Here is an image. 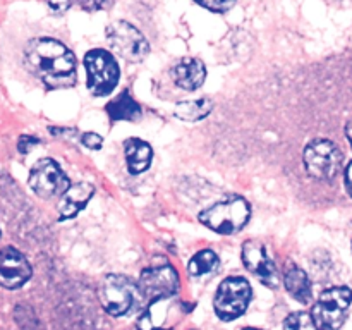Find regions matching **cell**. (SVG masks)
<instances>
[{"mask_svg":"<svg viewBox=\"0 0 352 330\" xmlns=\"http://www.w3.org/2000/svg\"><path fill=\"white\" fill-rule=\"evenodd\" d=\"M24 62L48 88H71L76 82L74 54L55 38H34L24 48Z\"/></svg>","mask_w":352,"mask_h":330,"instance_id":"cell-1","label":"cell"},{"mask_svg":"<svg viewBox=\"0 0 352 330\" xmlns=\"http://www.w3.org/2000/svg\"><path fill=\"white\" fill-rule=\"evenodd\" d=\"M251 217L250 203L241 196H229L199 213V220L219 234L239 232Z\"/></svg>","mask_w":352,"mask_h":330,"instance_id":"cell-2","label":"cell"},{"mask_svg":"<svg viewBox=\"0 0 352 330\" xmlns=\"http://www.w3.org/2000/svg\"><path fill=\"white\" fill-rule=\"evenodd\" d=\"M352 305V291L346 285L330 287L313 305L311 320L316 330H339L344 325Z\"/></svg>","mask_w":352,"mask_h":330,"instance_id":"cell-3","label":"cell"},{"mask_svg":"<svg viewBox=\"0 0 352 330\" xmlns=\"http://www.w3.org/2000/svg\"><path fill=\"white\" fill-rule=\"evenodd\" d=\"M100 301L107 313L112 316H122L136 308L141 296L140 287L127 275L110 274L100 284Z\"/></svg>","mask_w":352,"mask_h":330,"instance_id":"cell-4","label":"cell"},{"mask_svg":"<svg viewBox=\"0 0 352 330\" xmlns=\"http://www.w3.org/2000/svg\"><path fill=\"white\" fill-rule=\"evenodd\" d=\"M88 89L93 96H107L119 81V67L112 55L103 48L89 50L85 57Z\"/></svg>","mask_w":352,"mask_h":330,"instance_id":"cell-5","label":"cell"},{"mask_svg":"<svg viewBox=\"0 0 352 330\" xmlns=\"http://www.w3.org/2000/svg\"><path fill=\"white\" fill-rule=\"evenodd\" d=\"M251 285L243 277H229L219 285L215 299H213V308L217 316L223 322H230L243 315L248 309L251 301Z\"/></svg>","mask_w":352,"mask_h":330,"instance_id":"cell-6","label":"cell"},{"mask_svg":"<svg viewBox=\"0 0 352 330\" xmlns=\"http://www.w3.org/2000/svg\"><path fill=\"white\" fill-rule=\"evenodd\" d=\"M107 41L117 55L127 62H141L150 52L146 38L127 21H113L105 30Z\"/></svg>","mask_w":352,"mask_h":330,"instance_id":"cell-7","label":"cell"},{"mask_svg":"<svg viewBox=\"0 0 352 330\" xmlns=\"http://www.w3.org/2000/svg\"><path fill=\"white\" fill-rule=\"evenodd\" d=\"M305 167L311 177L329 181L340 172L342 151L330 140L311 141L305 150Z\"/></svg>","mask_w":352,"mask_h":330,"instance_id":"cell-8","label":"cell"},{"mask_svg":"<svg viewBox=\"0 0 352 330\" xmlns=\"http://www.w3.org/2000/svg\"><path fill=\"white\" fill-rule=\"evenodd\" d=\"M143 298L158 299L175 296L179 289V275L175 268L167 260L155 261L150 267L144 268L138 282Z\"/></svg>","mask_w":352,"mask_h":330,"instance_id":"cell-9","label":"cell"},{"mask_svg":"<svg viewBox=\"0 0 352 330\" xmlns=\"http://www.w3.org/2000/svg\"><path fill=\"white\" fill-rule=\"evenodd\" d=\"M189 311L184 301H175L174 296L151 299L150 306L144 309L138 320L140 330H170L181 322L182 316Z\"/></svg>","mask_w":352,"mask_h":330,"instance_id":"cell-10","label":"cell"},{"mask_svg":"<svg viewBox=\"0 0 352 330\" xmlns=\"http://www.w3.org/2000/svg\"><path fill=\"white\" fill-rule=\"evenodd\" d=\"M30 186L43 199L60 196L69 188V179L60 165L52 158H41L30 172Z\"/></svg>","mask_w":352,"mask_h":330,"instance_id":"cell-11","label":"cell"},{"mask_svg":"<svg viewBox=\"0 0 352 330\" xmlns=\"http://www.w3.org/2000/svg\"><path fill=\"white\" fill-rule=\"evenodd\" d=\"M243 263L253 275H256L261 284L275 289L278 285V274L274 261L270 260L267 253V248L263 243L256 239H250L243 244Z\"/></svg>","mask_w":352,"mask_h":330,"instance_id":"cell-12","label":"cell"},{"mask_svg":"<svg viewBox=\"0 0 352 330\" xmlns=\"http://www.w3.org/2000/svg\"><path fill=\"white\" fill-rule=\"evenodd\" d=\"M31 277V267L26 256L16 248L7 246L0 251V285L6 289H17Z\"/></svg>","mask_w":352,"mask_h":330,"instance_id":"cell-13","label":"cell"},{"mask_svg":"<svg viewBox=\"0 0 352 330\" xmlns=\"http://www.w3.org/2000/svg\"><path fill=\"white\" fill-rule=\"evenodd\" d=\"M170 76L179 88L195 91V89L201 88L203 82H205L206 67L199 58L186 57L172 67Z\"/></svg>","mask_w":352,"mask_h":330,"instance_id":"cell-14","label":"cell"},{"mask_svg":"<svg viewBox=\"0 0 352 330\" xmlns=\"http://www.w3.org/2000/svg\"><path fill=\"white\" fill-rule=\"evenodd\" d=\"M95 192V188L89 182H76V184L69 186L64 192L60 195V201H58V213H60V219H72V217L78 215L82 208H85L86 203L89 201V198Z\"/></svg>","mask_w":352,"mask_h":330,"instance_id":"cell-15","label":"cell"},{"mask_svg":"<svg viewBox=\"0 0 352 330\" xmlns=\"http://www.w3.org/2000/svg\"><path fill=\"white\" fill-rule=\"evenodd\" d=\"M124 151H126L127 168L131 174H141L151 165L153 150L146 141L140 138H127L124 141Z\"/></svg>","mask_w":352,"mask_h":330,"instance_id":"cell-16","label":"cell"},{"mask_svg":"<svg viewBox=\"0 0 352 330\" xmlns=\"http://www.w3.org/2000/svg\"><path fill=\"white\" fill-rule=\"evenodd\" d=\"M107 113H109L110 120H140L141 117V107L133 96L129 95V91H122L120 95H117L116 98L110 100L105 107Z\"/></svg>","mask_w":352,"mask_h":330,"instance_id":"cell-17","label":"cell"},{"mask_svg":"<svg viewBox=\"0 0 352 330\" xmlns=\"http://www.w3.org/2000/svg\"><path fill=\"white\" fill-rule=\"evenodd\" d=\"M285 289H287L289 294L296 299V301L302 302V305H308L311 302L313 291H311V282L309 277L306 275L305 270L298 267H292L291 270L285 274Z\"/></svg>","mask_w":352,"mask_h":330,"instance_id":"cell-18","label":"cell"},{"mask_svg":"<svg viewBox=\"0 0 352 330\" xmlns=\"http://www.w3.org/2000/svg\"><path fill=\"white\" fill-rule=\"evenodd\" d=\"M213 107H215L213 100L203 96V98L198 100H189V102L177 103L174 110V116L177 119L184 120V122H198V120L205 119L206 116L212 113Z\"/></svg>","mask_w":352,"mask_h":330,"instance_id":"cell-19","label":"cell"},{"mask_svg":"<svg viewBox=\"0 0 352 330\" xmlns=\"http://www.w3.org/2000/svg\"><path fill=\"white\" fill-rule=\"evenodd\" d=\"M217 265H219L217 253H213L212 250H203L191 258L188 265V272L192 277H201V275H206L215 270Z\"/></svg>","mask_w":352,"mask_h":330,"instance_id":"cell-20","label":"cell"},{"mask_svg":"<svg viewBox=\"0 0 352 330\" xmlns=\"http://www.w3.org/2000/svg\"><path fill=\"white\" fill-rule=\"evenodd\" d=\"M284 330H316L315 323H313L311 315L305 311L291 313L287 318L284 320Z\"/></svg>","mask_w":352,"mask_h":330,"instance_id":"cell-21","label":"cell"},{"mask_svg":"<svg viewBox=\"0 0 352 330\" xmlns=\"http://www.w3.org/2000/svg\"><path fill=\"white\" fill-rule=\"evenodd\" d=\"M195 2L206 10H212V12L217 14H226L236 6L237 0H195Z\"/></svg>","mask_w":352,"mask_h":330,"instance_id":"cell-22","label":"cell"},{"mask_svg":"<svg viewBox=\"0 0 352 330\" xmlns=\"http://www.w3.org/2000/svg\"><path fill=\"white\" fill-rule=\"evenodd\" d=\"M74 2L86 12H98V10L110 9L113 0H74Z\"/></svg>","mask_w":352,"mask_h":330,"instance_id":"cell-23","label":"cell"},{"mask_svg":"<svg viewBox=\"0 0 352 330\" xmlns=\"http://www.w3.org/2000/svg\"><path fill=\"white\" fill-rule=\"evenodd\" d=\"M81 143L89 150H100L103 146V138L96 133H85L81 138Z\"/></svg>","mask_w":352,"mask_h":330,"instance_id":"cell-24","label":"cell"},{"mask_svg":"<svg viewBox=\"0 0 352 330\" xmlns=\"http://www.w3.org/2000/svg\"><path fill=\"white\" fill-rule=\"evenodd\" d=\"M47 3L50 10H54L55 14H62L74 3V0H47Z\"/></svg>","mask_w":352,"mask_h":330,"instance_id":"cell-25","label":"cell"},{"mask_svg":"<svg viewBox=\"0 0 352 330\" xmlns=\"http://www.w3.org/2000/svg\"><path fill=\"white\" fill-rule=\"evenodd\" d=\"M34 144H38L36 138H33V136H21L19 138V143H17V146H19L21 153H30V150L34 146Z\"/></svg>","mask_w":352,"mask_h":330,"instance_id":"cell-26","label":"cell"},{"mask_svg":"<svg viewBox=\"0 0 352 330\" xmlns=\"http://www.w3.org/2000/svg\"><path fill=\"white\" fill-rule=\"evenodd\" d=\"M346 189L352 198V162L347 165V168H346Z\"/></svg>","mask_w":352,"mask_h":330,"instance_id":"cell-27","label":"cell"},{"mask_svg":"<svg viewBox=\"0 0 352 330\" xmlns=\"http://www.w3.org/2000/svg\"><path fill=\"white\" fill-rule=\"evenodd\" d=\"M346 136H347V140H349V143L352 146V119L349 120V122H347V126H346Z\"/></svg>","mask_w":352,"mask_h":330,"instance_id":"cell-28","label":"cell"},{"mask_svg":"<svg viewBox=\"0 0 352 330\" xmlns=\"http://www.w3.org/2000/svg\"><path fill=\"white\" fill-rule=\"evenodd\" d=\"M243 330H261V329H253V327H248V329H243Z\"/></svg>","mask_w":352,"mask_h":330,"instance_id":"cell-29","label":"cell"}]
</instances>
